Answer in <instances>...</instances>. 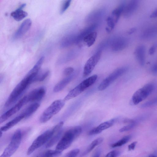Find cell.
Here are the masks:
<instances>
[{"label": "cell", "instance_id": "obj_43", "mask_svg": "<svg viewBox=\"0 0 157 157\" xmlns=\"http://www.w3.org/2000/svg\"><path fill=\"white\" fill-rule=\"evenodd\" d=\"M101 153V150L99 149H98L95 152L92 157H100Z\"/></svg>", "mask_w": 157, "mask_h": 157}, {"label": "cell", "instance_id": "obj_25", "mask_svg": "<svg viewBox=\"0 0 157 157\" xmlns=\"http://www.w3.org/2000/svg\"><path fill=\"white\" fill-rule=\"evenodd\" d=\"M76 51H71L62 55L58 59L57 63L59 64L67 62L74 58L76 54Z\"/></svg>", "mask_w": 157, "mask_h": 157}, {"label": "cell", "instance_id": "obj_13", "mask_svg": "<svg viewBox=\"0 0 157 157\" xmlns=\"http://www.w3.org/2000/svg\"><path fill=\"white\" fill-rule=\"evenodd\" d=\"M116 120V119H113L101 123L97 127L90 130L88 133V134L89 135H92L99 134L102 131L112 126L115 123Z\"/></svg>", "mask_w": 157, "mask_h": 157}, {"label": "cell", "instance_id": "obj_38", "mask_svg": "<svg viewBox=\"0 0 157 157\" xmlns=\"http://www.w3.org/2000/svg\"><path fill=\"white\" fill-rule=\"evenodd\" d=\"M79 151V150L78 149L73 150L67 153L66 157H76Z\"/></svg>", "mask_w": 157, "mask_h": 157}, {"label": "cell", "instance_id": "obj_23", "mask_svg": "<svg viewBox=\"0 0 157 157\" xmlns=\"http://www.w3.org/2000/svg\"><path fill=\"white\" fill-rule=\"evenodd\" d=\"M126 4L125 1H123L112 12L111 16L114 20L116 24L118 22L121 14L123 13Z\"/></svg>", "mask_w": 157, "mask_h": 157}, {"label": "cell", "instance_id": "obj_19", "mask_svg": "<svg viewBox=\"0 0 157 157\" xmlns=\"http://www.w3.org/2000/svg\"><path fill=\"white\" fill-rule=\"evenodd\" d=\"M26 5L25 3H23L17 9L11 13V16L15 20L17 21H21L28 15L27 12L23 10Z\"/></svg>", "mask_w": 157, "mask_h": 157}, {"label": "cell", "instance_id": "obj_34", "mask_svg": "<svg viewBox=\"0 0 157 157\" xmlns=\"http://www.w3.org/2000/svg\"><path fill=\"white\" fill-rule=\"evenodd\" d=\"M106 21L108 26V27H107L111 31L114 28L116 23L111 16L108 17L106 20Z\"/></svg>", "mask_w": 157, "mask_h": 157}, {"label": "cell", "instance_id": "obj_39", "mask_svg": "<svg viewBox=\"0 0 157 157\" xmlns=\"http://www.w3.org/2000/svg\"><path fill=\"white\" fill-rule=\"evenodd\" d=\"M120 154V152L117 150H113L108 153L105 157H117Z\"/></svg>", "mask_w": 157, "mask_h": 157}, {"label": "cell", "instance_id": "obj_21", "mask_svg": "<svg viewBox=\"0 0 157 157\" xmlns=\"http://www.w3.org/2000/svg\"><path fill=\"white\" fill-rule=\"evenodd\" d=\"M77 35L74 34H70L64 37L60 42V47L65 48L75 44Z\"/></svg>", "mask_w": 157, "mask_h": 157}, {"label": "cell", "instance_id": "obj_32", "mask_svg": "<svg viewBox=\"0 0 157 157\" xmlns=\"http://www.w3.org/2000/svg\"><path fill=\"white\" fill-rule=\"evenodd\" d=\"M50 71L49 70H46L43 72L40 75L37 76L36 78L35 82H41L44 81L49 75Z\"/></svg>", "mask_w": 157, "mask_h": 157}, {"label": "cell", "instance_id": "obj_46", "mask_svg": "<svg viewBox=\"0 0 157 157\" xmlns=\"http://www.w3.org/2000/svg\"><path fill=\"white\" fill-rule=\"evenodd\" d=\"M3 132L0 130V137L1 138Z\"/></svg>", "mask_w": 157, "mask_h": 157}, {"label": "cell", "instance_id": "obj_37", "mask_svg": "<svg viewBox=\"0 0 157 157\" xmlns=\"http://www.w3.org/2000/svg\"><path fill=\"white\" fill-rule=\"evenodd\" d=\"M74 69L73 67H68L64 70L63 74L66 76H69L72 74L74 73Z\"/></svg>", "mask_w": 157, "mask_h": 157}, {"label": "cell", "instance_id": "obj_28", "mask_svg": "<svg viewBox=\"0 0 157 157\" xmlns=\"http://www.w3.org/2000/svg\"><path fill=\"white\" fill-rule=\"evenodd\" d=\"M62 152L56 150H49L40 153L36 157H57L61 154Z\"/></svg>", "mask_w": 157, "mask_h": 157}, {"label": "cell", "instance_id": "obj_2", "mask_svg": "<svg viewBox=\"0 0 157 157\" xmlns=\"http://www.w3.org/2000/svg\"><path fill=\"white\" fill-rule=\"evenodd\" d=\"M82 131V128L77 126L66 131L57 144L56 150L62 152L69 147L74 140L78 136Z\"/></svg>", "mask_w": 157, "mask_h": 157}, {"label": "cell", "instance_id": "obj_4", "mask_svg": "<svg viewBox=\"0 0 157 157\" xmlns=\"http://www.w3.org/2000/svg\"><path fill=\"white\" fill-rule=\"evenodd\" d=\"M97 77V75H94L83 81L69 92L64 98V100L67 101L79 95L86 89L93 85L96 82Z\"/></svg>", "mask_w": 157, "mask_h": 157}, {"label": "cell", "instance_id": "obj_11", "mask_svg": "<svg viewBox=\"0 0 157 157\" xmlns=\"http://www.w3.org/2000/svg\"><path fill=\"white\" fill-rule=\"evenodd\" d=\"M45 93V89L43 87L33 90L28 95H25L27 103L40 101L44 97Z\"/></svg>", "mask_w": 157, "mask_h": 157}, {"label": "cell", "instance_id": "obj_17", "mask_svg": "<svg viewBox=\"0 0 157 157\" xmlns=\"http://www.w3.org/2000/svg\"><path fill=\"white\" fill-rule=\"evenodd\" d=\"M98 26V24L94 23L83 30L77 35L76 44H78L82 41L83 38L90 33L94 32Z\"/></svg>", "mask_w": 157, "mask_h": 157}, {"label": "cell", "instance_id": "obj_35", "mask_svg": "<svg viewBox=\"0 0 157 157\" xmlns=\"http://www.w3.org/2000/svg\"><path fill=\"white\" fill-rule=\"evenodd\" d=\"M157 104V97L146 102L141 105L142 108L149 107Z\"/></svg>", "mask_w": 157, "mask_h": 157}, {"label": "cell", "instance_id": "obj_44", "mask_svg": "<svg viewBox=\"0 0 157 157\" xmlns=\"http://www.w3.org/2000/svg\"><path fill=\"white\" fill-rule=\"evenodd\" d=\"M150 17L151 18L157 17V8L151 14Z\"/></svg>", "mask_w": 157, "mask_h": 157}, {"label": "cell", "instance_id": "obj_45", "mask_svg": "<svg viewBox=\"0 0 157 157\" xmlns=\"http://www.w3.org/2000/svg\"><path fill=\"white\" fill-rule=\"evenodd\" d=\"M136 28L135 27L132 28L128 31V33L129 34H131L134 32L136 31Z\"/></svg>", "mask_w": 157, "mask_h": 157}, {"label": "cell", "instance_id": "obj_30", "mask_svg": "<svg viewBox=\"0 0 157 157\" xmlns=\"http://www.w3.org/2000/svg\"><path fill=\"white\" fill-rule=\"evenodd\" d=\"M103 139L102 138H98L93 140L88 147L86 150L82 155H84L89 153L92 151L95 147L102 142Z\"/></svg>", "mask_w": 157, "mask_h": 157}, {"label": "cell", "instance_id": "obj_14", "mask_svg": "<svg viewBox=\"0 0 157 157\" xmlns=\"http://www.w3.org/2000/svg\"><path fill=\"white\" fill-rule=\"evenodd\" d=\"M139 1L132 0L126 3L123 12V16L128 18L131 16L136 10L139 5Z\"/></svg>", "mask_w": 157, "mask_h": 157}, {"label": "cell", "instance_id": "obj_47", "mask_svg": "<svg viewBox=\"0 0 157 157\" xmlns=\"http://www.w3.org/2000/svg\"><path fill=\"white\" fill-rule=\"evenodd\" d=\"M148 157H156V156L154 155H150Z\"/></svg>", "mask_w": 157, "mask_h": 157}, {"label": "cell", "instance_id": "obj_48", "mask_svg": "<svg viewBox=\"0 0 157 157\" xmlns=\"http://www.w3.org/2000/svg\"><path fill=\"white\" fill-rule=\"evenodd\" d=\"M156 157H157V156H156Z\"/></svg>", "mask_w": 157, "mask_h": 157}, {"label": "cell", "instance_id": "obj_7", "mask_svg": "<svg viewBox=\"0 0 157 157\" xmlns=\"http://www.w3.org/2000/svg\"><path fill=\"white\" fill-rule=\"evenodd\" d=\"M154 88V85L150 83L137 90L132 96V101L133 104L136 105L145 99L151 93Z\"/></svg>", "mask_w": 157, "mask_h": 157}, {"label": "cell", "instance_id": "obj_29", "mask_svg": "<svg viewBox=\"0 0 157 157\" xmlns=\"http://www.w3.org/2000/svg\"><path fill=\"white\" fill-rule=\"evenodd\" d=\"M157 34V26L151 27L145 30L143 33L142 37L143 38L148 39L152 37Z\"/></svg>", "mask_w": 157, "mask_h": 157}, {"label": "cell", "instance_id": "obj_15", "mask_svg": "<svg viewBox=\"0 0 157 157\" xmlns=\"http://www.w3.org/2000/svg\"><path fill=\"white\" fill-rule=\"evenodd\" d=\"M32 21L30 19H27L25 20L14 34L13 39L14 40L18 39L24 35L29 30Z\"/></svg>", "mask_w": 157, "mask_h": 157}, {"label": "cell", "instance_id": "obj_40", "mask_svg": "<svg viewBox=\"0 0 157 157\" xmlns=\"http://www.w3.org/2000/svg\"><path fill=\"white\" fill-rule=\"evenodd\" d=\"M157 47V44H155L153 45L149 49V53L150 55H152L154 54Z\"/></svg>", "mask_w": 157, "mask_h": 157}, {"label": "cell", "instance_id": "obj_36", "mask_svg": "<svg viewBox=\"0 0 157 157\" xmlns=\"http://www.w3.org/2000/svg\"><path fill=\"white\" fill-rule=\"evenodd\" d=\"M136 122L129 124L121 128L119 130V132H123L129 130L133 128L136 126Z\"/></svg>", "mask_w": 157, "mask_h": 157}, {"label": "cell", "instance_id": "obj_5", "mask_svg": "<svg viewBox=\"0 0 157 157\" xmlns=\"http://www.w3.org/2000/svg\"><path fill=\"white\" fill-rule=\"evenodd\" d=\"M65 101L63 99H58L53 101L41 114L40 118V122L43 123L48 121L62 109Z\"/></svg>", "mask_w": 157, "mask_h": 157}, {"label": "cell", "instance_id": "obj_22", "mask_svg": "<svg viewBox=\"0 0 157 157\" xmlns=\"http://www.w3.org/2000/svg\"><path fill=\"white\" fill-rule=\"evenodd\" d=\"M24 118H25L24 115L21 114L8 122L5 125L1 127L0 130L3 132L8 130L16 125Z\"/></svg>", "mask_w": 157, "mask_h": 157}, {"label": "cell", "instance_id": "obj_12", "mask_svg": "<svg viewBox=\"0 0 157 157\" xmlns=\"http://www.w3.org/2000/svg\"><path fill=\"white\" fill-rule=\"evenodd\" d=\"M128 39L124 37L112 38L111 47L114 52H118L124 49L128 44Z\"/></svg>", "mask_w": 157, "mask_h": 157}, {"label": "cell", "instance_id": "obj_18", "mask_svg": "<svg viewBox=\"0 0 157 157\" xmlns=\"http://www.w3.org/2000/svg\"><path fill=\"white\" fill-rule=\"evenodd\" d=\"M75 73L67 76L59 82L54 87L53 91L54 92L57 93L62 90L73 79L75 75Z\"/></svg>", "mask_w": 157, "mask_h": 157}, {"label": "cell", "instance_id": "obj_26", "mask_svg": "<svg viewBox=\"0 0 157 157\" xmlns=\"http://www.w3.org/2000/svg\"><path fill=\"white\" fill-rule=\"evenodd\" d=\"M97 37V33L96 32H92L84 37L82 40L86 45L90 47L95 42Z\"/></svg>", "mask_w": 157, "mask_h": 157}, {"label": "cell", "instance_id": "obj_6", "mask_svg": "<svg viewBox=\"0 0 157 157\" xmlns=\"http://www.w3.org/2000/svg\"><path fill=\"white\" fill-rule=\"evenodd\" d=\"M22 138L20 129L17 130L14 133L10 143L4 150L0 157H11L19 147Z\"/></svg>", "mask_w": 157, "mask_h": 157}, {"label": "cell", "instance_id": "obj_20", "mask_svg": "<svg viewBox=\"0 0 157 157\" xmlns=\"http://www.w3.org/2000/svg\"><path fill=\"white\" fill-rule=\"evenodd\" d=\"M105 10L102 9L95 10L90 13L87 17L86 21L87 22H92L98 20L104 15Z\"/></svg>", "mask_w": 157, "mask_h": 157}, {"label": "cell", "instance_id": "obj_42", "mask_svg": "<svg viewBox=\"0 0 157 157\" xmlns=\"http://www.w3.org/2000/svg\"><path fill=\"white\" fill-rule=\"evenodd\" d=\"M151 70L153 73H157V62L152 67Z\"/></svg>", "mask_w": 157, "mask_h": 157}, {"label": "cell", "instance_id": "obj_1", "mask_svg": "<svg viewBox=\"0 0 157 157\" xmlns=\"http://www.w3.org/2000/svg\"><path fill=\"white\" fill-rule=\"evenodd\" d=\"M36 75L28 73L13 90L5 104L6 107L14 104L24 92L28 86L34 82Z\"/></svg>", "mask_w": 157, "mask_h": 157}, {"label": "cell", "instance_id": "obj_3", "mask_svg": "<svg viewBox=\"0 0 157 157\" xmlns=\"http://www.w3.org/2000/svg\"><path fill=\"white\" fill-rule=\"evenodd\" d=\"M59 131L54 126L52 128L46 130L39 136L28 148L27 151V155H30L36 149L45 144L54 135Z\"/></svg>", "mask_w": 157, "mask_h": 157}, {"label": "cell", "instance_id": "obj_33", "mask_svg": "<svg viewBox=\"0 0 157 157\" xmlns=\"http://www.w3.org/2000/svg\"><path fill=\"white\" fill-rule=\"evenodd\" d=\"M71 0H68L63 1L60 10V14H63L68 8L71 3Z\"/></svg>", "mask_w": 157, "mask_h": 157}, {"label": "cell", "instance_id": "obj_9", "mask_svg": "<svg viewBox=\"0 0 157 157\" xmlns=\"http://www.w3.org/2000/svg\"><path fill=\"white\" fill-rule=\"evenodd\" d=\"M101 52L100 51H97L87 60L84 67L83 73V77L88 76L93 71L100 59Z\"/></svg>", "mask_w": 157, "mask_h": 157}, {"label": "cell", "instance_id": "obj_31", "mask_svg": "<svg viewBox=\"0 0 157 157\" xmlns=\"http://www.w3.org/2000/svg\"><path fill=\"white\" fill-rule=\"evenodd\" d=\"M131 138L130 135L126 136L116 143L112 144L111 147H115L121 146L126 144L129 140Z\"/></svg>", "mask_w": 157, "mask_h": 157}, {"label": "cell", "instance_id": "obj_41", "mask_svg": "<svg viewBox=\"0 0 157 157\" xmlns=\"http://www.w3.org/2000/svg\"><path fill=\"white\" fill-rule=\"evenodd\" d=\"M137 142L135 141L128 146V149L129 151L134 150L137 144Z\"/></svg>", "mask_w": 157, "mask_h": 157}, {"label": "cell", "instance_id": "obj_16", "mask_svg": "<svg viewBox=\"0 0 157 157\" xmlns=\"http://www.w3.org/2000/svg\"><path fill=\"white\" fill-rule=\"evenodd\" d=\"M145 47L143 45L138 46L135 50L134 54L136 58L141 66H144L145 63Z\"/></svg>", "mask_w": 157, "mask_h": 157}, {"label": "cell", "instance_id": "obj_8", "mask_svg": "<svg viewBox=\"0 0 157 157\" xmlns=\"http://www.w3.org/2000/svg\"><path fill=\"white\" fill-rule=\"evenodd\" d=\"M127 70V67H123L115 70L101 82L98 87V90L102 91L105 89L115 80L124 74Z\"/></svg>", "mask_w": 157, "mask_h": 157}, {"label": "cell", "instance_id": "obj_24", "mask_svg": "<svg viewBox=\"0 0 157 157\" xmlns=\"http://www.w3.org/2000/svg\"><path fill=\"white\" fill-rule=\"evenodd\" d=\"M39 106L38 103H33L28 106L21 114L24 115L25 118H28L36 111Z\"/></svg>", "mask_w": 157, "mask_h": 157}, {"label": "cell", "instance_id": "obj_10", "mask_svg": "<svg viewBox=\"0 0 157 157\" xmlns=\"http://www.w3.org/2000/svg\"><path fill=\"white\" fill-rule=\"evenodd\" d=\"M27 103V102L26 98V96H25L13 106L1 115L0 118V123L4 122L16 113Z\"/></svg>", "mask_w": 157, "mask_h": 157}, {"label": "cell", "instance_id": "obj_27", "mask_svg": "<svg viewBox=\"0 0 157 157\" xmlns=\"http://www.w3.org/2000/svg\"><path fill=\"white\" fill-rule=\"evenodd\" d=\"M62 130L61 129L54 135L45 144V148H49L54 145L60 138L62 136Z\"/></svg>", "mask_w": 157, "mask_h": 157}]
</instances>
